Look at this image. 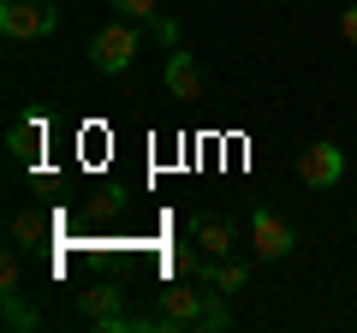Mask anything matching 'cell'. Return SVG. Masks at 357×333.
Here are the masks:
<instances>
[{
  "mask_svg": "<svg viewBox=\"0 0 357 333\" xmlns=\"http://www.w3.org/2000/svg\"><path fill=\"white\" fill-rule=\"evenodd\" d=\"M155 316H161V327H203V333H227L232 327V309H227V292H215V286H203V292H191V286H161V297H155Z\"/></svg>",
  "mask_w": 357,
  "mask_h": 333,
  "instance_id": "cell-1",
  "label": "cell"
},
{
  "mask_svg": "<svg viewBox=\"0 0 357 333\" xmlns=\"http://www.w3.org/2000/svg\"><path fill=\"white\" fill-rule=\"evenodd\" d=\"M137 48H143V30H137V18H114V24H102L96 36H89V65H96L102 77L131 72Z\"/></svg>",
  "mask_w": 357,
  "mask_h": 333,
  "instance_id": "cell-2",
  "label": "cell"
},
{
  "mask_svg": "<svg viewBox=\"0 0 357 333\" xmlns=\"http://www.w3.org/2000/svg\"><path fill=\"white\" fill-rule=\"evenodd\" d=\"M54 24H60V6L54 0H0V30H6V42L54 36Z\"/></svg>",
  "mask_w": 357,
  "mask_h": 333,
  "instance_id": "cell-3",
  "label": "cell"
},
{
  "mask_svg": "<svg viewBox=\"0 0 357 333\" xmlns=\"http://www.w3.org/2000/svg\"><path fill=\"white\" fill-rule=\"evenodd\" d=\"M250 250L262 262H286L298 250V232H292V220H280L274 208H256L250 215Z\"/></svg>",
  "mask_w": 357,
  "mask_h": 333,
  "instance_id": "cell-4",
  "label": "cell"
},
{
  "mask_svg": "<svg viewBox=\"0 0 357 333\" xmlns=\"http://www.w3.org/2000/svg\"><path fill=\"white\" fill-rule=\"evenodd\" d=\"M340 179H345V155L333 143H304L298 149V185L304 191H333Z\"/></svg>",
  "mask_w": 357,
  "mask_h": 333,
  "instance_id": "cell-5",
  "label": "cell"
},
{
  "mask_svg": "<svg viewBox=\"0 0 357 333\" xmlns=\"http://www.w3.org/2000/svg\"><path fill=\"white\" fill-rule=\"evenodd\" d=\"M191 244L203 250V256H232V244H238V226H232L227 215H191Z\"/></svg>",
  "mask_w": 357,
  "mask_h": 333,
  "instance_id": "cell-6",
  "label": "cell"
},
{
  "mask_svg": "<svg viewBox=\"0 0 357 333\" xmlns=\"http://www.w3.org/2000/svg\"><path fill=\"white\" fill-rule=\"evenodd\" d=\"M167 90H173V102H203V65H197V54L167 48Z\"/></svg>",
  "mask_w": 357,
  "mask_h": 333,
  "instance_id": "cell-7",
  "label": "cell"
},
{
  "mask_svg": "<svg viewBox=\"0 0 357 333\" xmlns=\"http://www.w3.org/2000/svg\"><path fill=\"white\" fill-rule=\"evenodd\" d=\"M42 137H48V125H42L36 114H18L13 125H6V149H13V161L30 166V161L42 155Z\"/></svg>",
  "mask_w": 357,
  "mask_h": 333,
  "instance_id": "cell-8",
  "label": "cell"
},
{
  "mask_svg": "<svg viewBox=\"0 0 357 333\" xmlns=\"http://www.w3.org/2000/svg\"><path fill=\"white\" fill-rule=\"evenodd\" d=\"M119 297H126V292L102 280V286H89V292H77V309H84V321H89V327H102L107 316H119Z\"/></svg>",
  "mask_w": 357,
  "mask_h": 333,
  "instance_id": "cell-9",
  "label": "cell"
},
{
  "mask_svg": "<svg viewBox=\"0 0 357 333\" xmlns=\"http://www.w3.org/2000/svg\"><path fill=\"white\" fill-rule=\"evenodd\" d=\"M0 297H6V327H13V333H30V327H42V316L24 304V292H18V286H13V292H0Z\"/></svg>",
  "mask_w": 357,
  "mask_h": 333,
  "instance_id": "cell-10",
  "label": "cell"
},
{
  "mask_svg": "<svg viewBox=\"0 0 357 333\" xmlns=\"http://www.w3.org/2000/svg\"><path fill=\"white\" fill-rule=\"evenodd\" d=\"M119 18H137V24H155L161 18V0H107Z\"/></svg>",
  "mask_w": 357,
  "mask_h": 333,
  "instance_id": "cell-11",
  "label": "cell"
},
{
  "mask_svg": "<svg viewBox=\"0 0 357 333\" xmlns=\"http://www.w3.org/2000/svg\"><path fill=\"white\" fill-rule=\"evenodd\" d=\"M13 286H24V262H18V244H6L0 250V292H13Z\"/></svg>",
  "mask_w": 357,
  "mask_h": 333,
  "instance_id": "cell-12",
  "label": "cell"
},
{
  "mask_svg": "<svg viewBox=\"0 0 357 333\" xmlns=\"http://www.w3.org/2000/svg\"><path fill=\"white\" fill-rule=\"evenodd\" d=\"M13 238H18V244L42 238V220H36V215H18V220H13Z\"/></svg>",
  "mask_w": 357,
  "mask_h": 333,
  "instance_id": "cell-13",
  "label": "cell"
},
{
  "mask_svg": "<svg viewBox=\"0 0 357 333\" xmlns=\"http://www.w3.org/2000/svg\"><path fill=\"white\" fill-rule=\"evenodd\" d=\"M149 30H155V36H161V42H167V48H178V24H173V18H167V13H161V18H155V24H149Z\"/></svg>",
  "mask_w": 357,
  "mask_h": 333,
  "instance_id": "cell-14",
  "label": "cell"
},
{
  "mask_svg": "<svg viewBox=\"0 0 357 333\" xmlns=\"http://www.w3.org/2000/svg\"><path fill=\"white\" fill-rule=\"evenodd\" d=\"M340 36L357 48V6H345V13H340Z\"/></svg>",
  "mask_w": 357,
  "mask_h": 333,
  "instance_id": "cell-15",
  "label": "cell"
},
{
  "mask_svg": "<svg viewBox=\"0 0 357 333\" xmlns=\"http://www.w3.org/2000/svg\"><path fill=\"white\" fill-rule=\"evenodd\" d=\"M351 226H357V220H351Z\"/></svg>",
  "mask_w": 357,
  "mask_h": 333,
  "instance_id": "cell-16",
  "label": "cell"
}]
</instances>
